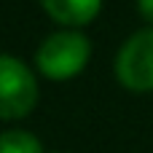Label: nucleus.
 <instances>
[{"instance_id":"4","label":"nucleus","mask_w":153,"mask_h":153,"mask_svg":"<svg viewBox=\"0 0 153 153\" xmlns=\"http://www.w3.org/2000/svg\"><path fill=\"white\" fill-rule=\"evenodd\" d=\"M40 3L54 22L70 24V27L89 24L100 13V5H102V0H40Z\"/></svg>"},{"instance_id":"3","label":"nucleus","mask_w":153,"mask_h":153,"mask_svg":"<svg viewBox=\"0 0 153 153\" xmlns=\"http://www.w3.org/2000/svg\"><path fill=\"white\" fill-rule=\"evenodd\" d=\"M116 75L132 91H153V30L132 35L121 46Z\"/></svg>"},{"instance_id":"1","label":"nucleus","mask_w":153,"mask_h":153,"mask_svg":"<svg viewBox=\"0 0 153 153\" xmlns=\"http://www.w3.org/2000/svg\"><path fill=\"white\" fill-rule=\"evenodd\" d=\"M89 40L78 32H56L51 35L35 54L38 70L54 81H65L78 75L89 62Z\"/></svg>"},{"instance_id":"5","label":"nucleus","mask_w":153,"mask_h":153,"mask_svg":"<svg viewBox=\"0 0 153 153\" xmlns=\"http://www.w3.org/2000/svg\"><path fill=\"white\" fill-rule=\"evenodd\" d=\"M0 153H43V148L32 134L19 132V129H8V132H3Z\"/></svg>"},{"instance_id":"6","label":"nucleus","mask_w":153,"mask_h":153,"mask_svg":"<svg viewBox=\"0 0 153 153\" xmlns=\"http://www.w3.org/2000/svg\"><path fill=\"white\" fill-rule=\"evenodd\" d=\"M140 11L148 22H153V0H140Z\"/></svg>"},{"instance_id":"2","label":"nucleus","mask_w":153,"mask_h":153,"mask_svg":"<svg viewBox=\"0 0 153 153\" xmlns=\"http://www.w3.org/2000/svg\"><path fill=\"white\" fill-rule=\"evenodd\" d=\"M0 97H3L0 116L5 121L27 116L38 100V83H35L32 73L8 54L0 59Z\"/></svg>"}]
</instances>
